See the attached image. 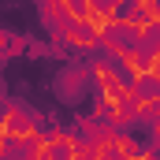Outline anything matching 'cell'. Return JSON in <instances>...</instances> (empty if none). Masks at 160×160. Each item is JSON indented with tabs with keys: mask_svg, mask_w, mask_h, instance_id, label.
<instances>
[{
	"mask_svg": "<svg viewBox=\"0 0 160 160\" xmlns=\"http://www.w3.org/2000/svg\"><path fill=\"white\" fill-rule=\"evenodd\" d=\"M60 38L67 41L71 48H78V52H93V48H101V38L89 30L86 19H67V22L60 26Z\"/></svg>",
	"mask_w": 160,
	"mask_h": 160,
	"instance_id": "cell-1",
	"label": "cell"
}]
</instances>
